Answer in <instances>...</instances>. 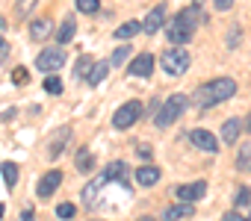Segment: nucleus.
<instances>
[{
  "label": "nucleus",
  "instance_id": "nucleus-1",
  "mask_svg": "<svg viewBox=\"0 0 251 221\" xmlns=\"http://www.w3.org/2000/svg\"><path fill=\"white\" fill-rule=\"evenodd\" d=\"M233 94H236V83H233L230 77H219V80H210V83L198 86L195 94H192V103H195L198 112H204V109H210V106H216V103L230 100Z\"/></svg>",
  "mask_w": 251,
  "mask_h": 221
},
{
  "label": "nucleus",
  "instance_id": "nucleus-2",
  "mask_svg": "<svg viewBox=\"0 0 251 221\" xmlns=\"http://www.w3.org/2000/svg\"><path fill=\"white\" fill-rule=\"evenodd\" d=\"M186 106H189V97H186V94H172V97H166V103L160 106V112L154 115V124H157L160 130L172 127V124L183 115Z\"/></svg>",
  "mask_w": 251,
  "mask_h": 221
},
{
  "label": "nucleus",
  "instance_id": "nucleus-3",
  "mask_svg": "<svg viewBox=\"0 0 251 221\" xmlns=\"http://www.w3.org/2000/svg\"><path fill=\"white\" fill-rule=\"evenodd\" d=\"M189 62H192V56L183 50V44H175V47L163 50V56H160V65H163V71H166V74H172V77H180V74H186V71H189Z\"/></svg>",
  "mask_w": 251,
  "mask_h": 221
},
{
  "label": "nucleus",
  "instance_id": "nucleus-4",
  "mask_svg": "<svg viewBox=\"0 0 251 221\" xmlns=\"http://www.w3.org/2000/svg\"><path fill=\"white\" fill-rule=\"evenodd\" d=\"M139 118H142V100H127V103H121V106L115 109L112 127H115V130H127V127H133Z\"/></svg>",
  "mask_w": 251,
  "mask_h": 221
},
{
  "label": "nucleus",
  "instance_id": "nucleus-5",
  "mask_svg": "<svg viewBox=\"0 0 251 221\" xmlns=\"http://www.w3.org/2000/svg\"><path fill=\"white\" fill-rule=\"evenodd\" d=\"M65 65V50L62 47H45L42 53H39V59H36V68L42 71V74H53V71H59Z\"/></svg>",
  "mask_w": 251,
  "mask_h": 221
},
{
  "label": "nucleus",
  "instance_id": "nucleus-6",
  "mask_svg": "<svg viewBox=\"0 0 251 221\" xmlns=\"http://www.w3.org/2000/svg\"><path fill=\"white\" fill-rule=\"evenodd\" d=\"M189 142H192L198 151H207V154H216V151H219V139H216L210 130H204V127L189 130Z\"/></svg>",
  "mask_w": 251,
  "mask_h": 221
},
{
  "label": "nucleus",
  "instance_id": "nucleus-7",
  "mask_svg": "<svg viewBox=\"0 0 251 221\" xmlns=\"http://www.w3.org/2000/svg\"><path fill=\"white\" fill-rule=\"evenodd\" d=\"M175 195H177V200H186V203H195V200H201V198L207 195V180H195V183H183V186H177V189H175Z\"/></svg>",
  "mask_w": 251,
  "mask_h": 221
},
{
  "label": "nucleus",
  "instance_id": "nucleus-8",
  "mask_svg": "<svg viewBox=\"0 0 251 221\" xmlns=\"http://www.w3.org/2000/svg\"><path fill=\"white\" fill-rule=\"evenodd\" d=\"M59 183H62V171H56V168H53V171H48V174L39 180L36 195H39V198H50V195L59 189Z\"/></svg>",
  "mask_w": 251,
  "mask_h": 221
},
{
  "label": "nucleus",
  "instance_id": "nucleus-9",
  "mask_svg": "<svg viewBox=\"0 0 251 221\" xmlns=\"http://www.w3.org/2000/svg\"><path fill=\"white\" fill-rule=\"evenodd\" d=\"M192 215H195V206L186 203V200H180V203H172V206L160 215V221H183V218H192Z\"/></svg>",
  "mask_w": 251,
  "mask_h": 221
},
{
  "label": "nucleus",
  "instance_id": "nucleus-10",
  "mask_svg": "<svg viewBox=\"0 0 251 221\" xmlns=\"http://www.w3.org/2000/svg\"><path fill=\"white\" fill-rule=\"evenodd\" d=\"M130 77H151L154 74V56L151 53H139L133 62H130Z\"/></svg>",
  "mask_w": 251,
  "mask_h": 221
},
{
  "label": "nucleus",
  "instance_id": "nucleus-11",
  "mask_svg": "<svg viewBox=\"0 0 251 221\" xmlns=\"http://www.w3.org/2000/svg\"><path fill=\"white\" fill-rule=\"evenodd\" d=\"M163 24H166V6H154V9L148 12V18H145V24H142V30H145L148 36H157Z\"/></svg>",
  "mask_w": 251,
  "mask_h": 221
},
{
  "label": "nucleus",
  "instance_id": "nucleus-12",
  "mask_svg": "<svg viewBox=\"0 0 251 221\" xmlns=\"http://www.w3.org/2000/svg\"><path fill=\"white\" fill-rule=\"evenodd\" d=\"M169 42L172 44H186V42H192V30L183 27L177 18H172V24H169Z\"/></svg>",
  "mask_w": 251,
  "mask_h": 221
},
{
  "label": "nucleus",
  "instance_id": "nucleus-13",
  "mask_svg": "<svg viewBox=\"0 0 251 221\" xmlns=\"http://www.w3.org/2000/svg\"><path fill=\"white\" fill-rule=\"evenodd\" d=\"M68 139H71V127H62V130H56V136H53V142H50V148H48V159H56L59 154H62V148L68 145Z\"/></svg>",
  "mask_w": 251,
  "mask_h": 221
},
{
  "label": "nucleus",
  "instance_id": "nucleus-14",
  "mask_svg": "<svg viewBox=\"0 0 251 221\" xmlns=\"http://www.w3.org/2000/svg\"><path fill=\"white\" fill-rule=\"evenodd\" d=\"M50 30H53L50 18H36V21L30 24V39L42 42V39H48V36H50Z\"/></svg>",
  "mask_w": 251,
  "mask_h": 221
},
{
  "label": "nucleus",
  "instance_id": "nucleus-15",
  "mask_svg": "<svg viewBox=\"0 0 251 221\" xmlns=\"http://www.w3.org/2000/svg\"><path fill=\"white\" fill-rule=\"evenodd\" d=\"M239 130H242V121H239V118L225 121V124H222V142H225V145H233V142L239 139Z\"/></svg>",
  "mask_w": 251,
  "mask_h": 221
},
{
  "label": "nucleus",
  "instance_id": "nucleus-16",
  "mask_svg": "<svg viewBox=\"0 0 251 221\" xmlns=\"http://www.w3.org/2000/svg\"><path fill=\"white\" fill-rule=\"evenodd\" d=\"M74 165H77L80 174H89V171L95 168V156H92V151H89V148H80L77 156H74Z\"/></svg>",
  "mask_w": 251,
  "mask_h": 221
},
{
  "label": "nucleus",
  "instance_id": "nucleus-17",
  "mask_svg": "<svg viewBox=\"0 0 251 221\" xmlns=\"http://www.w3.org/2000/svg\"><path fill=\"white\" fill-rule=\"evenodd\" d=\"M157 180H160V168H154V165H145V168H139V171H136V183H139V186H145V189H151Z\"/></svg>",
  "mask_w": 251,
  "mask_h": 221
},
{
  "label": "nucleus",
  "instance_id": "nucleus-18",
  "mask_svg": "<svg viewBox=\"0 0 251 221\" xmlns=\"http://www.w3.org/2000/svg\"><path fill=\"white\" fill-rule=\"evenodd\" d=\"M109 65H112V62H95L92 71H89V77H86V83H89V86H100L103 77L109 74Z\"/></svg>",
  "mask_w": 251,
  "mask_h": 221
},
{
  "label": "nucleus",
  "instance_id": "nucleus-19",
  "mask_svg": "<svg viewBox=\"0 0 251 221\" xmlns=\"http://www.w3.org/2000/svg\"><path fill=\"white\" fill-rule=\"evenodd\" d=\"M124 174H127V165H124V162H109V165H106V171L100 174V180H103V183H109V180H121Z\"/></svg>",
  "mask_w": 251,
  "mask_h": 221
},
{
  "label": "nucleus",
  "instance_id": "nucleus-20",
  "mask_svg": "<svg viewBox=\"0 0 251 221\" xmlns=\"http://www.w3.org/2000/svg\"><path fill=\"white\" fill-rule=\"evenodd\" d=\"M139 30H142V24H139V21H127V24H121V27L112 33V39H124V42H127V39H133Z\"/></svg>",
  "mask_w": 251,
  "mask_h": 221
},
{
  "label": "nucleus",
  "instance_id": "nucleus-21",
  "mask_svg": "<svg viewBox=\"0 0 251 221\" xmlns=\"http://www.w3.org/2000/svg\"><path fill=\"white\" fill-rule=\"evenodd\" d=\"M74 33H77V21H74V18H65V21H62V27H59L56 42H59V44H68V42L74 39Z\"/></svg>",
  "mask_w": 251,
  "mask_h": 221
},
{
  "label": "nucleus",
  "instance_id": "nucleus-22",
  "mask_svg": "<svg viewBox=\"0 0 251 221\" xmlns=\"http://www.w3.org/2000/svg\"><path fill=\"white\" fill-rule=\"evenodd\" d=\"M0 174H3L6 189H15V183H18V165L15 162H3V165H0Z\"/></svg>",
  "mask_w": 251,
  "mask_h": 221
},
{
  "label": "nucleus",
  "instance_id": "nucleus-23",
  "mask_svg": "<svg viewBox=\"0 0 251 221\" xmlns=\"http://www.w3.org/2000/svg\"><path fill=\"white\" fill-rule=\"evenodd\" d=\"M236 168H239V171H248V168H251V142H245V145L239 148V156H236Z\"/></svg>",
  "mask_w": 251,
  "mask_h": 221
},
{
  "label": "nucleus",
  "instance_id": "nucleus-24",
  "mask_svg": "<svg viewBox=\"0 0 251 221\" xmlns=\"http://www.w3.org/2000/svg\"><path fill=\"white\" fill-rule=\"evenodd\" d=\"M42 86H45V91H48V94H62V80H59V77H53V74H48V80H45Z\"/></svg>",
  "mask_w": 251,
  "mask_h": 221
},
{
  "label": "nucleus",
  "instance_id": "nucleus-25",
  "mask_svg": "<svg viewBox=\"0 0 251 221\" xmlns=\"http://www.w3.org/2000/svg\"><path fill=\"white\" fill-rule=\"evenodd\" d=\"M77 9H80L83 15H95V12L100 9V0H77Z\"/></svg>",
  "mask_w": 251,
  "mask_h": 221
},
{
  "label": "nucleus",
  "instance_id": "nucleus-26",
  "mask_svg": "<svg viewBox=\"0 0 251 221\" xmlns=\"http://www.w3.org/2000/svg\"><path fill=\"white\" fill-rule=\"evenodd\" d=\"M92 65H95V59H92V56H80V59H77V68H74V71H77V77H89Z\"/></svg>",
  "mask_w": 251,
  "mask_h": 221
},
{
  "label": "nucleus",
  "instance_id": "nucleus-27",
  "mask_svg": "<svg viewBox=\"0 0 251 221\" xmlns=\"http://www.w3.org/2000/svg\"><path fill=\"white\" fill-rule=\"evenodd\" d=\"M124 59H130V47H127V44L115 47V50H112V59H109V62H112V68H115V65H121Z\"/></svg>",
  "mask_w": 251,
  "mask_h": 221
},
{
  "label": "nucleus",
  "instance_id": "nucleus-28",
  "mask_svg": "<svg viewBox=\"0 0 251 221\" xmlns=\"http://www.w3.org/2000/svg\"><path fill=\"white\" fill-rule=\"evenodd\" d=\"M236 206H251V189L248 186H242L239 192H236V200H233Z\"/></svg>",
  "mask_w": 251,
  "mask_h": 221
},
{
  "label": "nucleus",
  "instance_id": "nucleus-29",
  "mask_svg": "<svg viewBox=\"0 0 251 221\" xmlns=\"http://www.w3.org/2000/svg\"><path fill=\"white\" fill-rule=\"evenodd\" d=\"M74 212H77V209H74V203H68V200L56 206V215H59V218H65V221H68V218H74Z\"/></svg>",
  "mask_w": 251,
  "mask_h": 221
},
{
  "label": "nucleus",
  "instance_id": "nucleus-30",
  "mask_svg": "<svg viewBox=\"0 0 251 221\" xmlns=\"http://www.w3.org/2000/svg\"><path fill=\"white\" fill-rule=\"evenodd\" d=\"M12 80H15V86H18V83L24 86V83L30 80V74H27V68H15V71H12Z\"/></svg>",
  "mask_w": 251,
  "mask_h": 221
},
{
  "label": "nucleus",
  "instance_id": "nucleus-31",
  "mask_svg": "<svg viewBox=\"0 0 251 221\" xmlns=\"http://www.w3.org/2000/svg\"><path fill=\"white\" fill-rule=\"evenodd\" d=\"M33 6H36V0H18V6H15V12H18V15H27V12L33 9Z\"/></svg>",
  "mask_w": 251,
  "mask_h": 221
},
{
  "label": "nucleus",
  "instance_id": "nucleus-32",
  "mask_svg": "<svg viewBox=\"0 0 251 221\" xmlns=\"http://www.w3.org/2000/svg\"><path fill=\"white\" fill-rule=\"evenodd\" d=\"M236 44H239V27H233L227 33V47H236Z\"/></svg>",
  "mask_w": 251,
  "mask_h": 221
},
{
  "label": "nucleus",
  "instance_id": "nucleus-33",
  "mask_svg": "<svg viewBox=\"0 0 251 221\" xmlns=\"http://www.w3.org/2000/svg\"><path fill=\"white\" fill-rule=\"evenodd\" d=\"M222 221H245V218H242L236 209H230V212H225V215H222Z\"/></svg>",
  "mask_w": 251,
  "mask_h": 221
},
{
  "label": "nucleus",
  "instance_id": "nucleus-34",
  "mask_svg": "<svg viewBox=\"0 0 251 221\" xmlns=\"http://www.w3.org/2000/svg\"><path fill=\"white\" fill-rule=\"evenodd\" d=\"M230 6H233V0H216V9L219 12H227Z\"/></svg>",
  "mask_w": 251,
  "mask_h": 221
},
{
  "label": "nucleus",
  "instance_id": "nucleus-35",
  "mask_svg": "<svg viewBox=\"0 0 251 221\" xmlns=\"http://www.w3.org/2000/svg\"><path fill=\"white\" fill-rule=\"evenodd\" d=\"M6 56H9V42L0 39V59H6Z\"/></svg>",
  "mask_w": 251,
  "mask_h": 221
},
{
  "label": "nucleus",
  "instance_id": "nucleus-36",
  "mask_svg": "<svg viewBox=\"0 0 251 221\" xmlns=\"http://www.w3.org/2000/svg\"><path fill=\"white\" fill-rule=\"evenodd\" d=\"M139 156H142V159H151V148H148V145H139Z\"/></svg>",
  "mask_w": 251,
  "mask_h": 221
},
{
  "label": "nucleus",
  "instance_id": "nucleus-37",
  "mask_svg": "<svg viewBox=\"0 0 251 221\" xmlns=\"http://www.w3.org/2000/svg\"><path fill=\"white\" fill-rule=\"evenodd\" d=\"M3 30H6V21H3V18H0V39H3Z\"/></svg>",
  "mask_w": 251,
  "mask_h": 221
},
{
  "label": "nucleus",
  "instance_id": "nucleus-38",
  "mask_svg": "<svg viewBox=\"0 0 251 221\" xmlns=\"http://www.w3.org/2000/svg\"><path fill=\"white\" fill-rule=\"evenodd\" d=\"M245 130L251 133V112H248V118H245Z\"/></svg>",
  "mask_w": 251,
  "mask_h": 221
},
{
  "label": "nucleus",
  "instance_id": "nucleus-39",
  "mask_svg": "<svg viewBox=\"0 0 251 221\" xmlns=\"http://www.w3.org/2000/svg\"><path fill=\"white\" fill-rule=\"evenodd\" d=\"M139 221H157V218H151V215H142V218H139Z\"/></svg>",
  "mask_w": 251,
  "mask_h": 221
},
{
  "label": "nucleus",
  "instance_id": "nucleus-40",
  "mask_svg": "<svg viewBox=\"0 0 251 221\" xmlns=\"http://www.w3.org/2000/svg\"><path fill=\"white\" fill-rule=\"evenodd\" d=\"M0 218H3V203H0Z\"/></svg>",
  "mask_w": 251,
  "mask_h": 221
},
{
  "label": "nucleus",
  "instance_id": "nucleus-41",
  "mask_svg": "<svg viewBox=\"0 0 251 221\" xmlns=\"http://www.w3.org/2000/svg\"><path fill=\"white\" fill-rule=\"evenodd\" d=\"M248 221H251V215H248Z\"/></svg>",
  "mask_w": 251,
  "mask_h": 221
}]
</instances>
